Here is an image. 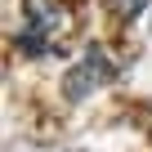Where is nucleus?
Segmentation results:
<instances>
[{
	"label": "nucleus",
	"instance_id": "obj_1",
	"mask_svg": "<svg viewBox=\"0 0 152 152\" xmlns=\"http://www.w3.org/2000/svg\"><path fill=\"white\" fill-rule=\"evenodd\" d=\"M112 81H116V63L103 54V45H90L81 54V63L67 67V76H63V99L67 103H85L94 90H103Z\"/></svg>",
	"mask_w": 152,
	"mask_h": 152
},
{
	"label": "nucleus",
	"instance_id": "obj_2",
	"mask_svg": "<svg viewBox=\"0 0 152 152\" xmlns=\"http://www.w3.org/2000/svg\"><path fill=\"white\" fill-rule=\"evenodd\" d=\"M23 23L54 40V31L63 27V9L54 5V0H23Z\"/></svg>",
	"mask_w": 152,
	"mask_h": 152
},
{
	"label": "nucleus",
	"instance_id": "obj_3",
	"mask_svg": "<svg viewBox=\"0 0 152 152\" xmlns=\"http://www.w3.org/2000/svg\"><path fill=\"white\" fill-rule=\"evenodd\" d=\"M49 45H54L49 36H40L36 27H27V23H23V31H18V54H27V58H45V54H49Z\"/></svg>",
	"mask_w": 152,
	"mask_h": 152
},
{
	"label": "nucleus",
	"instance_id": "obj_4",
	"mask_svg": "<svg viewBox=\"0 0 152 152\" xmlns=\"http://www.w3.org/2000/svg\"><path fill=\"white\" fill-rule=\"evenodd\" d=\"M148 5H152V0H116V14H121V18H134V14L148 9Z\"/></svg>",
	"mask_w": 152,
	"mask_h": 152
}]
</instances>
